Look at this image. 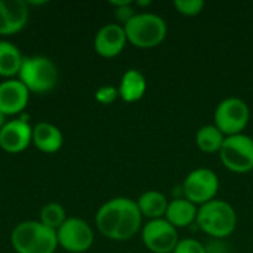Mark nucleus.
<instances>
[{
  "label": "nucleus",
  "instance_id": "obj_16",
  "mask_svg": "<svg viewBox=\"0 0 253 253\" xmlns=\"http://www.w3.org/2000/svg\"><path fill=\"white\" fill-rule=\"evenodd\" d=\"M147 79L145 76L136 70V68H129L125 71V74L120 79L119 83V98H122L125 102L132 104L138 102L144 98L147 92Z\"/></svg>",
  "mask_w": 253,
  "mask_h": 253
},
{
  "label": "nucleus",
  "instance_id": "obj_1",
  "mask_svg": "<svg viewBox=\"0 0 253 253\" xmlns=\"http://www.w3.org/2000/svg\"><path fill=\"white\" fill-rule=\"evenodd\" d=\"M142 219L136 200L129 197H114L98 209L95 225L105 239L113 242H127L141 233Z\"/></svg>",
  "mask_w": 253,
  "mask_h": 253
},
{
  "label": "nucleus",
  "instance_id": "obj_14",
  "mask_svg": "<svg viewBox=\"0 0 253 253\" xmlns=\"http://www.w3.org/2000/svg\"><path fill=\"white\" fill-rule=\"evenodd\" d=\"M197 212H199V208L194 203L179 196V197L169 200L165 219L169 224H172L176 230H181V228H187L196 224Z\"/></svg>",
  "mask_w": 253,
  "mask_h": 253
},
{
  "label": "nucleus",
  "instance_id": "obj_10",
  "mask_svg": "<svg viewBox=\"0 0 253 253\" xmlns=\"http://www.w3.org/2000/svg\"><path fill=\"white\" fill-rule=\"evenodd\" d=\"M58 245L70 253L87 252L93 245V230L82 218H67L56 231Z\"/></svg>",
  "mask_w": 253,
  "mask_h": 253
},
{
  "label": "nucleus",
  "instance_id": "obj_4",
  "mask_svg": "<svg viewBox=\"0 0 253 253\" xmlns=\"http://www.w3.org/2000/svg\"><path fill=\"white\" fill-rule=\"evenodd\" d=\"M127 43L139 49H153L163 43L168 36L166 21L153 12H136L125 25Z\"/></svg>",
  "mask_w": 253,
  "mask_h": 253
},
{
  "label": "nucleus",
  "instance_id": "obj_20",
  "mask_svg": "<svg viewBox=\"0 0 253 253\" xmlns=\"http://www.w3.org/2000/svg\"><path fill=\"white\" fill-rule=\"evenodd\" d=\"M28 1L24 0H3V7L6 13V21L9 25V33H19L28 22L30 7Z\"/></svg>",
  "mask_w": 253,
  "mask_h": 253
},
{
  "label": "nucleus",
  "instance_id": "obj_9",
  "mask_svg": "<svg viewBox=\"0 0 253 253\" xmlns=\"http://www.w3.org/2000/svg\"><path fill=\"white\" fill-rule=\"evenodd\" d=\"M141 240L151 253H173L179 239L178 230L165 218L147 221L141 230Z\"/></svg>",
  "mask_w": 253,
  "mask_h": 253
},
{
  "label": "nucleus",
  "instance_id": "obj_19",
  "mask_svg": "<svg viewBox=\"0 0 253 253\" xmlns=\"http://www.w3.org/2000/svg\"><path fill=\"white\" fill-rule=\"evenodd\" d=\"M225 138L227 136L213 123L205 125L199 127L196 133V145L205 154H219Z\"/></svg>",
  "mask_w": 253,
  "mask_h": 253
},
{
  "label": "nucleus",
  "instance_id": "obj_7",
  "mask_svg": "<svg viewBox=\"0 0 253 253\" xmlns=\"http://www.w3.org/2000/svg\"><path fill=\"white\" fill-rule=\"evenodd\" d=\"M219 178L212 169L196 168L185 176L181 185L182 197L200 208L218 199L216 196L219 191Z\"/></svg>",
  "mask_w": 253,
  "mask_h": 253
},
{
  "label": "nucleus",
  "instance_id": "obj_25",
  "mask_svg": "<svg viewBox=\"0 0 253 253\" xmlns=\"http://www.w3.org/2000/svg\"><path fill=\"white\" fill-rule=\"evenodd\" d=\"M117 98H119V89H117L116 86H111V84L101 86V87H98L96 92H95V99H96V102H99V104H102V105L113 104Z\"/></svg>",
  "mask_w": 253,
  "mask_h": 253
},
{
  "label": "nucleus",
  "instance_id": "obj_29",
  "mask_svg": "<svg viewBox=\"0 0 253 253\" xmlns=\"http://www.w3.org/2000/svg\"><path fill=\"white\" fill-rule=\"evenodd\" d=\"M150 4H151L150 0H147V1H135V6H150Z\"/></svg>",
  "mask_w": 253,
  "mask_h": 253
},
{
  "label": "nucleus",
  "instance_id": "obj_17",
  "mask_svg": "<svg viewBox=\"0 0 253 253\" xmlns=\"http://www.w3.org/2000/svg\"><path fill=\"white\" fill-rule=\"evenodd\" d=\"M136 205L142 218L154 221L165 218L169 199L159 190H147L136 199Z\"/></svg>",
  "mask_w": 253,
  "mask_h": 253
},
{
  "label": "nucleus",
  "instance_id": "obj_15",
  "mask_svg": "<svg viewBox=\"0 0 253 253\" xmlns=\"http://www.w3.org/2000/svg\"><path fill=\"white\" fill-rule=\"evenodd\" d=\"M31 144H34V147L44 154H53L61 150L64 144V136L59 127H56L55 125L40 122L33 126Z\"/></svg>",
  "mask_w": 253,
  "mask_h": 253
},
{
  "label": "nucleus",
  "instance_id": "obj_8",
  "mask_svg": "<svg viewBox=\"0 0 253 253\" xmlns=\"http://www.w3.org/2000/svg\"><path fill=\"white\" fill-rule=\"evenodd\" d=\"M224 168L233 173H248L253 170V138L246 133L227 136L219 151Z\"/></svg>",
  "mask_w": 253,
  "mask_h": 253
},
{
  "label": "nucleus",
  "instance_id": "obj_2",
  "mask_svg": "<svg viewBox=\"0 0 253 253\" xmlns=\"http://www.w3.org/2000/svg\"><path fill=\"white\" fill-rule=\"evenodd\" d=\"M196 225L211 239L225 240L237 227L236 209L222 199H215L199 208Z\"/></svg>",
  "mask_w": 253,
  "mask_h": 253
},
{
  "label": "nucleus",
  "instance_id": "obj_26",
  "mask_svg": "<svg viewBox=\"0 0 253 253\" xmlns=\"http://www.w3.org/2000/svg\"><path fill=\"white\" fill-rule=\"evenodd\" d=\"M206 246V253H230L228 245H225L224 240H218V239H212V242H209Z\"/></svg>",
  "mask_w": 253,
  "mask_h": 253
},
{
  "label": "nucleus",
  "instance_id": "obj_12",
  "mask_svg": "<svg viewBox=\"0 0 253 253\" xmlns=\"http://www.w3.org/2000/svg\"><path fill=\"white\" fill-rule=\"evenodd\" d=\"M127 44V37L122 24L102 25L93 39V49L102 58H116Z\"/></svg>",
  "mask_w": 253,
  "mask_h": 253
},
{
  "label": "nucleus",
  "instance_id": "obj_22",
  "mask_svg": "<svg viewBox=\"0 0 253 253\" xmlns=\"http://www.w3.org/2000/svg\"><path fill=\"white\" fill-rule=\"evenodd\" d=\"M173 7L176 9L178 13L193 18L197 16L203 12L205 9V1L203 0H175Z\"/></svg>",
  "mask_w": 253,
  "mask_h": 253
},
{
  "label": "nucleus",
  "instance_id": "obj_3",
  "mask_svg": "<svg viewBox=\"0 0 253 253\" xmlns=\"http://www.w3.org/2000/svg\"><path fill=\"white\" fill-rule=\"evenodd\" d=\"M10 245L16 253H55L59 246L56 231L40 221L19 222L12 230Z\"/></svg>",
  "mask_w": 253,
  "mask_h": 253
},
{
  "label": "nucleus",
  "instance_id": "obj_23",
  "mask_svg": "<svg viewBox=\"0 0 253 253\" xmlns=\"http://www.w3.org/2000/svg\"><path fill=\"white\" fill-rule=\"evenodd\" d=\"M111 6H116V16L122 25H125L130 18L136 15L132 0H120V1H110Z\"/></svg>",
  "mask_w": 253,
  "mask_h": 253
},
{
  "label": "nucleus",
  "instance_id": "obj_27",
  "mask_svg": "<svg viewBox=\"0 0 253 253\" xmlns=\"http://www.w3.org/2000/svg\"><path fill=\"white\" fill-rule=\"evenodd\" d=\"M0 36H10L9 25H7V21H6L4 7H3V0H0Z\"/></svg>",
  "mask_w": 253,
  "mask_h": 253
},
{
  "label": "nucleus",
  "instance_id": "obj_21",
  "mask_svg": "<svg viewBox=\"0 0 253 253\" xmlns=\"http://www.w3.org/2000/svg\"><path fill=\"white\" fill-rule=\"evenodd\" d=\"M44 227L58 231L61 228V225L67 221V212L65 209L56 203V202H50L47 205H44L40 211V219H39Z\"/></svg>",
  "mask_w": 253,
  "mask_h": 253
},
{
  "label": "nucleus",
  "instance_id": "obj_13",
  "mask_svg": "<svg viewBox=\"0 0 253 253\" xmlns=\"http://www.w3.org/2000/svg\"><path fill=\"white\" fill-rule=\"evenodd\" d=\"M30 90L19 79H7L0 83V111L4 116H15L25 110Z\"/></svg>",
  "mask_w": 253,
  "mask_h": 253
},
{
  "label": "nucleus",
  "instance_id": "obj_11",
  "mask_svg": "<svg viewBox=\"0 0 253 253\" xmlns=\"http://www.w3.org/2000/svg\"><path fill=\"white\" fill-rule=\"evenodd\" d=\"M33 141V126L27 119L9 120L0 130V148L9 154L24 151Z\"/></svg>",
  "mask_w": 253,
  "mask_h": 253
},
{
  "label": "nucleus",
  "instance_id": "obj_5",
  "mask_svg": "<svg viewBox=\"0 0 253 253\" xmlns=\"http://www.w3.org/2000/svg\"><path fill=\"white\" fill-rule=\"evenodd\" d=\"M18 77L30 92L46 93L56 86L59 73L50 58L34 55L24 58Z\"/></svg>",
  "mask_w": 253,
  "mask_h": 253
},
{
  "label": "nucleus",
  "instance_id": "obj_6",
  "mask_svg": "<svg viewBox=\"0 0 253 253\" xmlns=\"http://www.w3.org/2000/svg\"><path fill=\"white\" fill-rule=\"evenodd\" d=\"M251 120L249 105L237 96H228L222 99L213 113V125L225 135L233 136L243 133Z\"/></svg>",
  "mask_w": 253,
  "mask_h": 253
},
{
  "label": "nucleus",
  "instance_id": "obj_28",
  "mask_svg": "<svg viewBox=\"0 0 253 253\" xmlns=\"http://www.w3.org/2000/svg\"><path fill=\"white\" fill-rule=\"evenodd\" d=\"M6 117H7V116H4V114L0 111V130H1V129H3V126L7 123V122H6Z\"/></svg>",
  "mask_w": 253,
  "mask_h": 253
},
{
  "label": "nucleus",
  "instance_id": "obj_24",
  "mask_svg": "<svg viewBox=\"0 0 253 253\" xmlns=\"http://www.w3.org/2000/svg\"><path fill=\"white\" fill-rule=\"evenodd\" d=\"M173 253H206V246L196 239L187 237L178 242Z\"/></svg>",
  "mask_w": 253,
  "mask_h": 253
},
{
  "label": "nucleus",
  "instance_id": "obj_18",
  "mask_svg": "<svg viewBox=\"0 0 253 253\" xmlns=\"http://www.w3.org/2000/svg\"><path fill=\"white\" fill-rule=\"evenodd\" d=\"M24 56L21 50L7 40H0V77L4 80L19 74Z\"/></svg>",
  "mask_w": 253,
  "mask_h": 253
}]
</instances>
